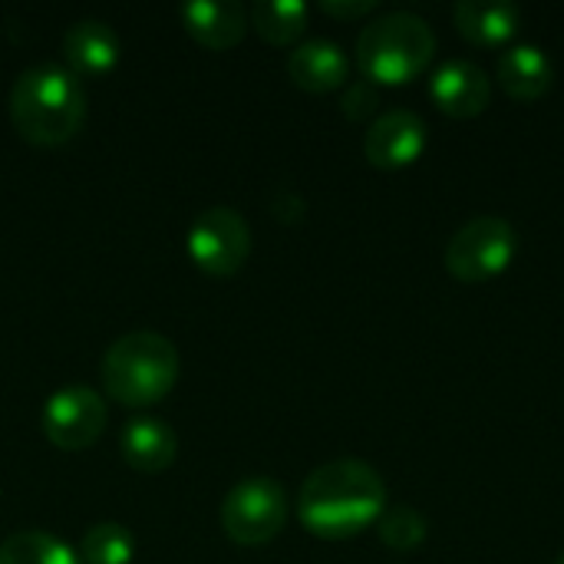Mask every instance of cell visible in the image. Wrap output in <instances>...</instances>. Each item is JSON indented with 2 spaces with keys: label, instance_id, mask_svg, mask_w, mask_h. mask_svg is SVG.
<instances>
[{
  "label": "cell",
  "instance_id": "52a82bcc",
  "mask_svg": "<svg viewBox=\"0 0 564 564\" xmlns=\"http://www.w3.org/2000/svg\"><path fill=\"white\" fill-rule=\"evenodd\" d=\"M185 248H188V258L205 274H215V278L238 274L251 254V225L238 208L212 205L192 221L185 235Z\"/></svg>",
  "mask_w": 564,
  "mask_h": 564
},
{
  "label": "cell",
  "instance_id": "ac0fdd59",
  "mask_svg": "<svg viewBox=\"0 0 564 564\" xmlns=\"http://www.w3.org/2000/svg\"><path fill=\"white\" fill-rule=\"evenodd\" d=\"M0 564H83L79 555L56 535L40 529L13 532L0 542Z\"/></svg>",
  "mask_w": 564,
  "mask_h": 564
},
{
  "label": "cell",
  "instance_id": "9a60e30c",
  "mask_svg": "<svg viewBox=\"0 0 564 564\" xmlns=\"http://www.w3.org/2000/svg\"><path fill=\"white\" fill-rule=\"evenodd\" d=\"M122 459L139 473H162L178 456V436L165 420L155 416H132L119 436Z\"/></svg>",
  "mask_w": 564,
  "mask_h": 564
},
{
  "label": "cell",
  "instance_id": "7c38bea8",
  "mask_svg": "<svg viewBox=\"0 0 564 564\" xmlns=\"http://www.w3.org/2000/svg\"><path fill=\"white\" fill-rule=\"evenodd\" d=\"M496 79H499V86L512 99L535 102V99H542L552 89V83H555V63H552L549 50H542L535 43H509L499 53Z\"/></svg>",
  "mask_w": 564,
  "mask_h": 564
},
{
  "label": "cell",
  "instance_id": "3957f363",
  "mask_svg": "<svg viewBox=\"0 0 564 564\" xmlns=\"http://www.w3.org/2000/svg\"><path fill=\"white\" fill-rule=\"evenodd\" d=\"M178 350L159 330H129L116 337L99 364L102 387L122 406H152L178 380Z\"/></svg>",
  "mask_w": 564,
  "mask_h": 564
},
{
  "label": "cell",
  "instance_id": "603a6c76",
  "mask_svg": "<svg viewBox=\"0 0 564 564\" xmlns=\"http://www.w3.org/2000/svg\"><path fill=\"white\" fill-rule=\"evenodd\" d=\"M555 564H564V552H562V555H558V562H555Z\"/></svg>",
  "mask_w": 564,
  "mask_h": 564
},
{
  "label": "cell",
  "instance_id": "5b68a950",
  "mask_svg": "<svg viewBox=\"0 0 564 564\" xmlns=\"http://www.w3.org/2000/svg\"><path fill=\"white\" fill-rule=\"evenodd\" d=\"M519 254V231L499 215H476L459 225L446 245V271L463 284H482L499 278Z\"/></svg>",
  "mask_w": 564,
  "mask_h": 564
},
{
  "label": "cell",
  "instance_id": "30bf717a",
  "mask_svg": "<svg viewBox=\"0 0 564 564\" xmlns=\"http://www.w3.org/2000/svg\"><path fill=\"white\" fill-rule=\"evenodd\" d=\"M433 102L453 119H473L489 109L492 102V79L489 73L463 56L443 59L430 76Z\"/></svg>",
  "mask_w": 564,
  "mask_h": 564
},
{
  "label": "cell",
  "instance_id": "8fae6325",
  "mask_svg": "<svg viewBox=\"0 0 564 564\" xmlns=\"http://www.w3.org/2000/svg\"><path fill=\"white\" fill-rule=\"evenodd\" d=\"M288 76L307 93H330L347 86L350 59L344 46L330 36H311L288 53Z\"/></svg>",
  "mask_w": 564,
  "mask_h": 564
},
{
  "label": "cell",
  "instance_id": "44dd1931",
  "mask_svg": "<svg viewBox=\"0 0 564 564\" xmlns=\"http://www.w3.org/2000/svg\"><path fill=\"white\" fill-rule=\"evenodd\" d=\"M377 106H380V86H377V83H370V79H354V83L344 86L340 109H344L347 119H357V122H360V119L373 116Z\"/></svg>",
  "mask_w": 564,
  "mask_h": 564
},
{
  "label": "cell",
  "instance_id": "2e32d148",
  "mask_svg": "<svg viewBox=\"0 0 564 564\" xmlns=\"http://www.w3.org/2000/svg\"><path fill=\"white\" fill-rule=\"evenodd\" d=\"M453 23L459 36L476 46H509L522 26V7L516 3H486V0H459L453 7Z\"/></svg>",
  "mask_w": 564,
  "mask_h": 564
},
{
  "label": "cell",
  "instance_id": "277c9868",
  "mask_svg": "<svg viewBox=\"0 0 564 564\" xmlns=\"http://www.w3.org/2000/svg\"><path fill=\"white\" fill-rule=\"evenodd\" d=\"M436 56V33L413 10L377 13L357 36V66L377 86H403L426 73Z\"/></svg>",
  "mask_w": 564,
  "mask_h": 564
},
{
  "label": "cell",
  "instance_id": "4fadbf2b",
  "mask_svg": "<svg viewBox=\"0 0 564 564\" xmlns=\"http://www.w3.org/2000/svg\"><path fill=\"white\" fill-rule=\"evenodd\" d=\"M63 53L76 76H99L119 63L122 43L112 23L99 17H83L63 33Z\"/></svg>",
  "mask_w": 564,
  "mask_h": 564
},
{
  "label": "cell",
  "instance_id": "8992f818",
  "mask_svg": "<svg viewBox=\"0 0 564 564\" xmlns=\"http://www.w3.org/2000/svg\"><path fill=\"white\" fill-rule=\"evenodd\" d=\"M288 522V492L271 476H248L221 499V529L235 545L258 549L281 535Z\"/></svg>",
  "mask_w": 564,
  "mask_h": 564
},
{
  "label": "cell",
  "instance_id": "7a4b0ae2",
  "mask_svg": "<svg viewBox=\"0 0 564 564\" xmlns=\"http://www.w3.org/2000/svg\"><path fill=\"white\" fill-rule=\"evenodd\" d=\"M86 119V89L69 66L33 63L10 86V122L33 145L69 142Z\"/></svg>",
  "mask_w": 564,
  "mask_h": 564
},
{
  "label": "cell",
  "instance_id": "e0dca14e",
  "mask_svg": "<svg viewBox=\"0 0 564 564\" xmlns=\"http://www.w3.org/2000/svg\"><path fill=\"white\" fill-rule=\"evenodd\" d=\"M307 17L311 10L301 0H258L248 10V20L258 30V36L274 46L294 43L307 30Z\"/></svg>",
  "mask_w": 564,
  "mask_h": 564
},
{
  "label": "cell",
  "instance_id": "5bb4252c",
  "mask_svg": "<svg viewBox=\"0 0 564 564\" xmlns=\"http://www.w3.org/2000/svg\"><path fill=\"white\" fill-rule=\"evenodd\" d=\"M178 17L208 50H231L248 30V10L238 0H192L178 7Z\"/></svg>",
  "mask_w": 564,
  "mask_h": 564
},
{
  "label": "cell",
  "instance_id": "ba28073f",
  "mask_svg": "<svg viewBox=\"0 0 564 564\" xmlns=\"http://www.w3.org/2000/svg\"><path fill=\"white\" fill-rule=\"evenodd\" d=\"M106 420H109L106 400L86 383L59 387L43 403V433L56 449L66 453L89 449L102 436Z\"/></svg>",
  "mask_w": 564,
  "mask_h": 564
},
{
  "label": "cell",
  "instance_id": "7402d4cb",
  "mask_svg": "<svg viewBox=\"0 0 564 564\" xmlns=\"http://www.w3.org/2000/svg\"><path fill=\"white\" fill-rule=\"evenodd\" d=\"M321 10L330 17H340V20H357V17L373 13L377 3L373 0H321Z\"/></svg>",
  "mask_w": 564,
  "mask_h": 564
},
{
  "label": "cell",
  "instance_id": "6da1fadb",
  "mask_svg": "<svg viewBox=\"0 0 564 564\" xmlns=\"http://www.w3.org/2000/svg\"><path fill=\"white\" fill-rule=\"evenodd\" d=\"M387 512V482L364 459L317 466L297 492V519L317 539H354Z\"/></svg>",
  "mask_w": 564,
  "mask_h": 564
},
{
  "label": "cell",
  "instance_id": "9c48e42d",
  "mask_svg": "<svg viewBox=\"0 0 564 564\" xmlns=\"http://www.w3.org/2000/svg\"><path fill=\"white\" fill-rule=\"evenodd\" d=\"M426 122L413 109H387L364 132V155L377 169H406L426 149Z\"/></svg>",
  "mask_w": 564,
  "mask_h": 564
},
{
  "label": "cell",
  "instance_id": "d6986e66",
  "mask_svg": "<svg viewBox=\"0 0 564 564\" xmlns=\"http://www.w3.org/2000/svg\"><path fill=\"white\" fill-rule=\"evenodd\" d=\"M76 555L83 564H129L135 555V539L119 522H99L86 529Z\"/></svg>",
  "mask_w": 564,
  "mask_h": 564
},
{
  "label": "cell",
  "instance_id": "ffe728a7",
  "mask_svg": "<svg viewBox=\"0 0 564 564\" xmlns=\"http://www.w3.org/2000/svg\"><path fill=\"white\" fill-rule=\"evenodd\" d=\"M377 535L393 552H413V549H420L426 542L430 522L413 506H387V512L377 522Z\"/></svg>",
  "mask_w": 564,
  "mask_h": 564
}]
</instances>
